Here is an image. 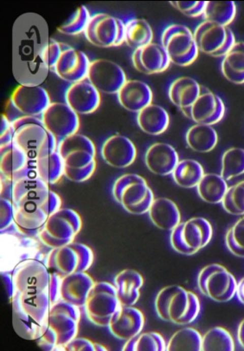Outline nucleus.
I'll return each mask as SVG.
<instances>
[{"label":"nucleus","mask_w":244,"mask_h":351,"mask_svg":"<svg viewBox=\"0 0 244 351\" xmlns=\"http://www.w3.org/2000/svg\"><path fill=\"white\" fill-rule=\"evenodd\" d=\"M12 69L19 85H41L49 68L46 52L50 38L45 19L40 14L26 12L15 20L12 34Z\"/></svg>","instance_id":"1"},{"label":"nucleus","mask_w":244,"mask_h":351,"mask_svg":"<svg viewBox=\"0 0 244 351\" xmlns=\"http://www.w3.org/2000/svg\"><path fill=\"white\" fill-rule=\"evenodd\" d=\"M155 309L162 320L178 325L192 323L198 317L201 303L197 295L178 285L161 288L155 300Z\"/></svg>","instance_id":"2"},{"label":"nucleus","mask_w":244,"mask_h":351,"mask_svg":"<svg viewBox=\"0 0 244 351\" xmlns=\"http://www.w3.org/2000/svg\"><path fill=\"white\" fill-rule=\"evenodd\" d=\"M112 194L127 212L134 215L148 212L155 199L152 190L146 180L133 173L124 174L115 181Z\"/></svg>","instance_id":"3"},{"label":"nucleus","mask_w":244,"mask_h":351,"mask_svg":"<svg viewBox=\"0 0 244 351\" xmlns=\"http://www.w3.org/2000/svg\"><path fill=\"white\" fill-rule=\"evenodd\" d=\"M213 235L210 222L205 218L195 217L180 222L170 236V243L176 252L192 255L206 246Z\"/></svg>","instance_id":"4"},{"label":"nucleus","mask_w":244,"mask_h":351,"mask_svg":"<svg viewBox=\"0 0 244 351\" xmlns=\"http://www.w3.org/2000/svg\"><path fill=\"white\" fill-rule=\"evenodd\" d=\"M161 42L171 63L177 66H189L198 56L199 51L193 32L185 25L173 23L168 25L161 34Z\"/></svg>","instance_id":"5"},{"label":"nucleus","mask_w":244,"mask_h":351,"mask_svg":"<svg viewBox=\"0 0 244 351\" xmlns=\"http://www.w3.org/2000/svg\"><path fill=\"white\" fill-rule=\"evenodd\" d=\"M197 281L200 292L217 302H228L236 293L237 282L235 277L219 264H211L202 268Z\"/></svg>","instance_id":"6"},{"label":"nucleus","mask_w":244,"mask_h":351,"mask_svg":"<svg viewBox=\"0 0 244 351\" xmlns=\"http://www.w3.org/2000/svg\"><path fill=\"white\" fill-rule=\"evenodd\" d=\"M199 51L215 57H223L236 42L229 26L204 20L193 32Z\"/></svg>","instance_id":"7"},{"label":"nucleus","mask_w":244,"mask_h":351,"mask_svg":"<svg viewBox=\"0 0 244 351\" xmlns=\"http://www.w3.org/2000/svg\"><path fill=\"white\" fill-rule=\"evenodd\" d=\"M125 22L105 13L92 15L83 33L92 44L100 47H116L124 42Z\"/></svg>","instance_id":"8"},{"label":"nucleus","mask_w":244,"mask_h":351,"mask_svg":"<svg viewBox=\"0 0 244 351\" xmlns=\"http://www.w3.org/2000/svg\"><path fill=\"white\" fill-rule=\"evenodd\" d=\"M13 143L28 158L37 159L55 152L57 139L44 126L37 124L23 125L15 131Z\"/></svg>","instance_id":"9"},{"label":"nucleus","mask_w":244,"mask_h":351,"mask_svg":"<svg viewBox=\"0 0 244 351\" xmlns=\"http://www.w3.org/2000/svg\"><path fill=\"white\" fill-rule=\"evenodd\" d=\"M42 120L45 129L60 141L77 133L80 127L78 114L66 102H51Z\"/></svg>","instance_id":"10"},{"label":"nucleus","mask_w":244,"mask_h":351,"mask_svg":"<svg viewBox=\"0 0 244 351\" xmlns=\"http://www.w3.org/2000/svg\"><path fill=\"white\" fill-rule=\"evenodd\" d=\"M87 79L100 92L117 94L127 80L124 69L117 63L105 58L91 61Z\"/></svg>","instance_id":"11"},{"label":"nucleus","mask_w":244,"mask_h":351,"mask_svg":"<svg viewBox=\"0 0 244 351\" xmlns=\"http://www.w3.org/2000/svg\"><path fill=\"white\" fill-rule=\"evenodd\" d=\"M182 111L196 124L211 126L223 119L226 108L219 95L202 86L200 95L192 105Z\"/></svg>","instance_id":"12"},{"label":"nucleus","mask_w":244,"mask_h":351,"mask_svg":"<svg viewBox=\"0 0 244 351\" xmlns=\"http://www.w3.org/2000/svg\"><path fill=\"white\" fill-rule=\"evenodd\" d=\"M90 63L84 52L65 45L53 69L60 79L73 83L87 79Z\"/></svg>","instance_id":"13"},{"label":"nucleus","mask_w":244,"mask_h":351,"mask_svg":"<svg viewBox=\"0 0 244 351\" xmlns=\"http://www.w3.org/2000/svg\"><path fill=\"white\" fill-rule=\"evenodd\" d=\"M9 99L24 115L38 116L42 114L51 103L48 92L41 85L19 84Z\"/></svg>","instance_id":"14"},{"label":"nucleus","mask_w":244,"mask_h":351,"mask_svg":"<svg viewBox=\"0 0 244 351\" xmlns=\"http://www.w3.org/2000/svg\"><path fill=\"white\" fill-rule=\"evenodd\" d=\"M145 322V316L140 309L133 306H121L107 326L116 338L127 341L141 333Z\"/></svg>","instance_id":"15"},{"label":"nucleus","mask_w":244,"mask_h":351,"mask_svg":"<svg viewBox=\"0 0 244 351\" xmlns=\"http://www.w3.org/2000/svg\"><path fill=\"white\" fill-rule=\"evenodd\" d=\"M86 79L71 83L65 94L66 103L78 114L95 112L101 103V93Z\"/></svg>","instance_id":"16"},{"label":"nucleus","mask_w":244,"mask_h":351,"mask_svg":"<svg viewBox=\"0 0 244 351\" xmlns=\"http://www.w3.org/2000/svg\"><path fill=\"white\" fill-rule=\"evenodd\" d=\"M93 289V321L99 326H108L112 316L122 306L115 286L107 282H101Z\"/></svg>","instance_id":"17"},{"label":"nucleus","mask_w":244,"mask_h":351,"mask_svg":"<svg viewBox=\"0 0 244 351\" xmlns=\"http://www.w3.org/2000/svg\"><path fill=\"white\" fill-rule=\"evenodd\" d=\"M131 58L134 68L147 75L162 73L168 69L171 63L163 46L154 42L134 50Z\"/></svg>","instance_id":"18"},{"label":"nucleus","mask_w":244,"mask_h":351,"mask_svg":"<svg viewBox=\"0 0 244 351\" xmlns=\"http://www.w3.org/2000/svg\"><path fill=\"white\" fill-rule=\"evenodd\" d=\"M104 160L114 167L123 168L132 165L137 157V149L127 137L113 135L103 142L101 150Z\"/></svg>","instance_id":"19"},{"label":"nucleus","mask_w":244,"mask_h":351,"mask_svg":"<svg viewBox=\"0 0 244 351\" xmlns=\"http://www.w3.org/2000/svg\"><path fill=\"white\" fill-rule=\"evenodd\" d=\"M176 150L170 144L156 142L146 151L144 162L147 168L152 173L160 175L172 174L179 162Z\"/></svg>","instance_id":"20"},{"label":"nucleus","mask_w":244,"mask_h":351,"mask_svg":"<svg viewBox=\"0 0 244 351\" xmlns=\"http://www.w3.org/2000/svg\"><path fill=\"white\" fill-rule=\"evenodd\" d=\"M120 105L125 109L139 112L152 103L153 93L145 82L137 79L127 80L117 93Z\"/></svg>","instance_id":"21"},{"label":"nucleus","mask_w":244,"mask_h":351,"mask_svg":"<svg viewBox=\"0 0 244 351\" xmlns=\"http://www.w3.org/2000/svg\"><path fill=\"white\" fill-rule=\"evenodd\" d=\"M144 284L143 276L137 271L126 269L115 277L114 286L122 306H134L140 296Z\"/></svg>","instance_id":"22"},{"label":"nucleus","mask_w":244,"mask_h":351,"mask_svg":"<svg viewBox=\"0 0 244 351\" xmlns=\"http://www.w3.org/2000/svg\"><path fill=\"white\" fill-rule=\"evenodd\" d=\"M202 86L193 78L180 76L170 84L168 96L174 105L184 110L194 103L201 92Z\"/></svg>","instance_id":"23"},{"label":"nucleus","mask_w":244,"mask_h":351,"mask_svg":"<svg viewBox=\"0 0 244 351\" xmlns=\"http://www.w3.org/2000/svg\"><path fill=\"white\" fill-rule=\"evenodd\" d=\"M148 213L152 223L163 230L171 231L181 220L180 213L176 203L165 197L155 198Z\"/></svg>","instance_id":"24"},{"label":"nucleus","mask_w":244,"mask_h":351,"mask_svg":"<svg viewBox=\"0 0 244 351\" xmlns=\"http://www.w3.org/2000/svg\"><path fill=\"white\" fill-rule=\"evenodd\" d=\"M136 121L144 132L151 135H159L168 128L170 117L163 107L151 103L137 113Z\"/></svg>","instance_id":"25"},{"label":"nucleus","mask_w":244,"mask_h":351,"mask_svg":"<svg viewBox=\"0 0 244 351\" xmlns=\"http://www.w3.org/2000/svg\"><path fill=\"white\" fill-rule=\"evenodd\" d=\"M221 70L229 81L238 84L244 83V41L236 42L223 57Z\"/></svg>","instance_id":"26"},{"label":"nucleus","mask_w":244,"mask_h":351,"mask_svg":"<svg viewBox=\"0 0 244 351\" xmlns=\"http://www.w3.org/2000/svg\"><path fill=\"white\" fill-rule=\"evenodd\" d=\"M185 139L188 145L193 151L207 153L217 145L218 135L211 126L196 124L188 129Z\"/></svg>","instance_id":"27"},{"label":"nucleus","mask_w":244,"mask_h":351,"mask_svg":"<svg viewBox=\"0 0 244 351\" xmlns=\"http://www.w3.org/2000/svg\"><path fill=\"white\" fill-rule=\"evenodd\" d=\"M153 38L152 29L145 19L132 18L125 22L124 42L134 50L152 42Z\"/></svg>","instance_id":"28"},{"label":"nucleus","mask_w":244,"mask_h":351,"mask_svg":"<svg viewBox=\"0 0 244 351\" xmlns=\"http://www.w3.org/2000/svg\"><path fill=\"white\" fill-rule=\"evenodd\" d=\"M228 187L226 181L214 173H205L196 186L201 199L211 204L221 203Z\"/></svg>","instance_id":"29"},{"label":"nucleus","mask_w":244,"mask_h":351,"mask_svg":"<svg viewBox=\"0 0 244 351\" xmlns=\"http://www.w3.org/2000/svg\"><path fill=\"white\" fill-rule=\"evenodd\" d=\"M204 174L203 167L199 162L186 159L179 161L171 174L177 185L192 188L197 186Z\"/></svg>","instance_id":"30"},{"label":"nucleus","mask_w":244,"mask_h":351,"mask_svg":"<svg viewBox=\"0 0 244 351\" xmlns=\"http://www.w3.org/2000/svg\"><path fill=\"white\" fill-rule=\"evenodd\" d=\"M202 338L200 333L194 328H181L170 338L166 350H201Z\"/></svg>","instance_id":"31"},{"label":"nucleus","mask_w":244,"mask_h":351,"mask_svg":"<svg viewBox=\"0 0 244 351\" xmlns=\"http://www.w3.org/2000/svg\"><path fill=\"white\" fill-rule=\"evenodd\" d=\"M166 349L167 343L164 337L156 331L140 333L126 341L122 348L123 350L129 351H164Z\"/></svg>","instance_id":"32"},{"label":"nucleus","mask_w":244,"mask_h":351,"mask_svg":"<svg viewBox=\"0 0 244 351\" xmlns=\"http://www.w3.org/2000/svg\"><path fill=\"white\" fill-rule=\"evenodd\" d=\"M1 167L4 175L15 176L25 167L28 159L26 155L13 142L0 148Z\"/></svg>","instance_id":"33"},{"label":"nucleus","mask_w":244,"mask_h":351,"mask_svg":"<svg viewBox=\"0 0 244 351\" xmlns=\"http://www.w3.org/2000/svg\"><path fill=\"white\" fill-rule=\"evenodd\" d=\"M236 6L234 2H207L203 15L204 20L215 22L228 26L236 15Z\"/></svg>","instance_id":"34"},{"label":"nucleus","mask_w":244,"mask_h":351,"mask_svg":"<svg viewBox=\"0 0 244 351\" xmlns=\"http://www.w3.org/2000/svg\"><path fill=\"white\" fill-rule=\"evenodd\" d=\"M234 350L233 338L230 332L223 327H213L202 336L201 350Z\"/></svg>","instance_id":"35"},{"label":"nucleus","mask_w":244,"mask_h":351,"mask_svg":"<svg viewBox=\"0 0 244 351\" xmlns=\"http://www.w3.org/2000/svg\"><path fill=\"white\" fill-rule=\"evenodd\" d=\"M244 173V149L231 148L223 153L220 175L229 181Z\"/></svg>","instance_id":"36"},{"label":"nucleus","mask_w":244,"mask_h":351,"mask_svg":"<svg viewBox=\"0 0 244 351\" xmlns=\"http://www.w3.org/2000/svg\"><path fill=\"white\" fill-rule=\"evenodd\" d=\"M36 160L41 179L46 183L56 182L64 172V161L58 152H54Z\"/></svg>","instance_id":"37"},{"label":"nucleus","mask_w":244,"mask_h":351,"mask_svg":"<svg viewBox=\"0 0 244 351\" xmlns=\"http://www.w3.org/2000/svg\"><path fill=\"white\" fill-rule=\"evenodd\" d=\"M92 15L86 6H79L68 20L57 27L61 34L75 36L83 33Z\"/></svg>","instance_id":"38"},{"label":"nucleus","mask_w":244,"mask_h":351,"mask_svg":"<svg viewBox=\"0 0 244 351\" xmlns=\"http://www.w3.org/2000/svg\"><path fill=\"white\" fill-rule=\"evenodd\" d=\"M221 203L225 211L231 215H244V180L228 187Z\"/></svg>","instance_id":"39"},{"label":"nucleus","mask_w":244,"mask_h":351,"mask_svg":"<svg viewBox=\"0 0 244 351\" xmlns=\"http://www.w3.org/2000/svg\"><path fill=\"white\" fill-rule=\"evenodd\" d=\"M79 150L96 154L94 142L87 136L77 133L61 140L58 146V152L62 158L72 152Z\"/></svg>","instance_id":"40"},{"label":"nucleus","mask_w":244,"mask_h":351,"mask_svg":"<svg viewBox=\"0 0 244 351\" xmlns=\"http://www.w3.org/2000/svg\"><path fill=\"white\" fill-rule=\"evenodd\" d=\"M225 241L227 249L232 254L244 258V216L227 230Z\"/></svg>","instance_id":"41"},{"label":"nucleus","mask_w":244,"mask_h":351,"mask_svg":"<svg viewBox=\"0 0 244 351\" xmlns=\"http://www.w3.org/2000/svg\"><path fill=\"white\" fill-rule=\"evenodd\" d=\"M96 155L84 150L72 152L63 158L65 166L72 168L85 167L96 162Z\"/></svg>","instance_id":"42"},{"label":"nucleus","mask_w":244,"mask_h":351,"mask_svg":"<svg viewBox=\"0 0 244 351\" xmlns=\"http://www.w3.org/2000/svg\"><path fill=\"white\" fill-rule=\"evenodd\" d=\"M207 1L170 2L171 5L181 13L190 17L203 16Z\"/></svg>","instance_id":"43"},{"label":"nucleus","mask_w":244,"mask_h":351,"mask_svg":"<svg viewBox=\"0 0 244 351\" xmlns=\"http://www.w3.org/2000/svg\"><path fill=\"white\" fill-rule=\"evenodd\" d=\"M96 167L95 162L89 165L81 168H72L65 166L64 173L70 179L74 181H83L89 178Z\"/></svg>","instance_id":"44"},{"label":"nucleus","mask_w":244,"mask_h":351,"mask_svg":"<svg viewBox=\"0 0 244 351\" xmlns=\"http://www.w3.org/2000/svg\"><path fill=\"white\" fill-rule=\"evenodd\" d=\"M64 46L59 42L50 38L46 52V61L50 70L53 69L63 51Z\"/></svg>","instance_id":"45"},{"label":"nucleus","mask_w":244,"mask_h":351,"mask_svg":"<svg viewBox=\"0 0 244 351\" xmlns=\"http://www.w3.org/2000/svg\"><path fill=\"white\" fill-rule=\"evenodd\" d=\"M29 124H37L44 126L42 118L37 116L23 115L11 123L14 131L23 125Z\"/></svg>","instance_id":"46"},{"label":"nucleus","mask_w":244,"mask_h":351,"mask_svg":"<svg viewBox=\"0 0 244 351\" xmlns=\"http://www.w3.org/2000/svg\"><path fill=\"white\" fill-rule=\"evenodd\" d=\"M4 114L11 123L24 115L15 107L10 99L6 105Z\"/></svg>","instance_id":"47"},{"label":"nucleus","mask_w":244,"mask_h":351,"mask_svg":"<svg viewBox=\"0 0 244 351\" xmlns=\"http://www.w3.org/2000/svg\"><path fill=\"white\" fill-rule=\"evenodd\" d=\"M235 295L238 301L244 305V277L237 283Z\"/></svg>","instance_id":"48"},{"label":"nucleus","mask_w":244,"mask_h":351,"mask_svg":"<svg viewBox=\"0 0 244 351\" xmlns=\"http://www.w3.org/2000/svg\"><path fill=\"white\" fill-rule=\"evenodd\" d=\"M237 339L239 344L244 348V318L240 322L238 327Z\"/></svg>","instance_id":"49"}]
</instances>
